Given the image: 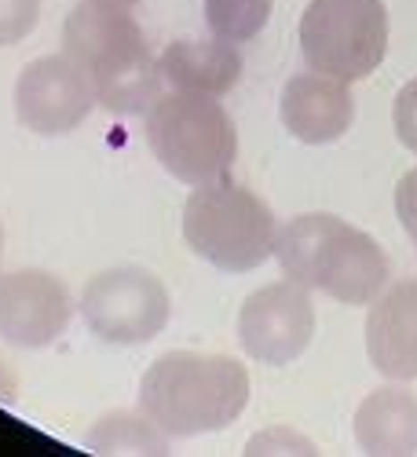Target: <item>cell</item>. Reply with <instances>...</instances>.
I'll use <instances>...</instances> for the list:
<instances>
[{
  "instance_id": "6da1fadb",
  "label": "cell",
  "mask_w": 417,
  "mask_h": 457,
  "mask_svg": "<svg viewBox=\"0 0 417 457\" xmlns=\"http://www.w3.org/2000/svg\"><path fill=\"white\" fill-rule=\"evenodd\" d=\"M63 52L78 62L110 113H143L162 96V62L125 4L81 0L63 22Z\"/></svg>"
},
{
  "instance_id": "7a4b0ae2",
  "label": "cell",
  "mask_w": 417,
  "mask_h": 457,
  "mask_svg": "<svg viewBox=\"0 0 417 457\" xmlns=\"http://www.w3.org/2000/svg\"><path fill=\"white\" fill-rule=\"evenodd\" d=\"M249 406V373L231 355L169 352L146 366L139 410L169 439L231 428Z\"/></svg>"
},
{
  "instance_id": "3957f363",
  "label": "cell",
  "mask_w": 417,
  "mask_h": 457,
  "mask_svg": "<svg viewBox=\"0 0 417 457\" xmlns=\"http://www.w3.org/2000/svg\"><path fill=\"white\" fill-rule=\"evenodd\" d=\"M275 256L286 278L308 289H322L348 308L373 303L388 286L385 249L366 231L329 212L289 220L275 238Z\"/></svg>"
},
{
  "instance_id": "277c9868",
  "label": "cell",
  "mask_w": 417,
  "mask_h": 457,
  "mask_svg": "<svg viewBox=\"0 0 417 457\" xmlns=\"http://www.w3.org/2000/svg\"><path fill=\"white\" fill-rule=\"evenodd\" d=\"M183 238L195 256L227 275H246L275 256L279 223L268 202L249 187L213 179L183 202Z\"/></svg>"
},
{
  "instance_id": "5b68a950",
  "label": "cell",
  "mask_w": 417,
  "mask_h": 457,
  "mask_svg": "<svg viewBox=\"0 0 417 457\" xmlns=\"http://www.w3.org/2000/svg\"><path fill=\"white\" fill-rule=\"evenodd\" d=\"M146 143L169 176L179 183H213L231 172L238 132L216 96L169 92L146 110Z\"/></svg>"
},
{
  "instance_id": "8992f818",
  "label": "cell",
  "mask_w": 417,
  "mask_h": 457,
  "mask_svg": "<svg viewBox=\"0 0 417 457\" xmlns=\"http://www.w3.org/2000/svg\"><path fill=\"white\" fill-rule=\"evenodd\" d=\"M388 52L385 0H312L300 15V55L337 81H363Z\"/></svg>"
},
{
  "instance_id": "52a82bcc",
  "label": "cell",
  "mask_w": 417,
  "mask_h": 457,
  "mask_svg": "<svg viewBox=\"0 0 417 457\" xmlns=\"http://www.w3.org/2000/svg\"><path fill=\"white\" fill-rule=\"evenodd\" d=\"M85 326L106 345H150L172 319V300L158 275L143 268H110L88 278L81 293Z\"/></svg>"
},
{
  "instance_id": "ba28073f",
  "label": "cell",
  "mask_w": 417,
  "mask_h": 457,
  "mask_svg": "<svg viewBox=\"0 0 417 457\" xmlns=\"http://www.w3.org/2000/svg\"><path fill=\"white\" fill-rule=\"evenodd\" d=\"M315 303L312 289L293 278L271 282L246 296L238 312V345L253 362L289 366L312 348Z\"/></svg>"
},
{
  "instance_id": "9c48e42d",
  "label": "cell",
  "mask_w": 417,
  "mask_h": 457,
  "mask_svg": "<svg viewBox=\"0 0 417 457\" xmlns=\"http://www.w3.org/2000/svg\"><path fill=\"white\" fill-rule=\"evenodd\" d=\"M96 103L88 73L66 52L33 59L15 81V118L37 136H70Z\"/></svg>"
},
{
  "instance_id": "30bf717a",
  "label": "cell",
  "mask_w": 417,
  "mask_h": 457,
  "mask_svg": "<svg viewBox=\"0 0 417 457\" xmlns=\"http://www.w3.org/2000/svg\"><path fill=\"white\" fill-rule=\"evenodd\" d=\"M73 319V296L59 275L22 268L0 275V337L15 348H48Z\"/></svg>"
},
{
  "instance_id": "8fae6325",
  "label": "cell",
  "mask_w": 417,
  "mask_h": 457,
  "mask_svg": "<svg viewBox=\"0 0 417 457\" xmlns=\"http://www.w3.org/2000/svg\"><path fill=\"white\" fill-rule=\"evenodd\" d=\"M282 125L300 143H333L355 121V99L348 81H337L329 73H293L282 88Z\"/></svg>"
},
{
  "instance_id": "7c38bea8",
  "label": "cell",
  "mask_w": 417,
  "mask_h": 457,
  "mask_svg": "<svg viewBox=\"0 0 417 457\" xmlns=\"http://www.w3.org/2000/svg\"><path fill=\"white\" fill-rule=\"evenodd\" d=\"M366 355L388 380H417V278H403L373 300Z\"/></svg>"
},
{
  "instance_id": "4fadbf2b",
  "label": "cell",
  "mask_w": 417,
  "mask_h": 457,
  "mask_svg": "<svg viewBox=\"0 0 417 457\" xmlns=\"http://www.w3.org/2000/svg\"><path fill=\"white\" fill-rule=\"evenodd\" d=\"M158 62H162V78L176 92H202L220 99L242 78L238 45L216 41V37L213 41H172Z\"/></svg>"
},
{
  "instance_id": "5bb4252c",
  "label": "cell",
  "mask_w": 417,
  "mask_h": 457,
  "mask_svg": "<svg viewBox=\"0 0 417 457\" xmlns=\"http://www.w3.org/2000/svg\"><path fill=\"white\" fill-rule=\"evenodd\" d=\"M355 443L366 453H417V395L388 385L355 410Z\"/></svg>"
},
{
  "instance_id": "9a60e30c",
  "label": "cell",
  "mask_w": 417,
  "mask_h": 457,
  "mask_svg": "<svg viewBox=\"0 0 417 457\" xmlns=\"http://www.w3.org/2000/svg\"><path fill=\"white\" fill-rule=\"evenodd\" d=\"M85 446L96 453H165L169 436L143 410H113L99 417V425L85 436Z\"/></svg>"
},
{
  "instance_id": "2e32d148",
  "label": "cell",
  "mask_w": 417,
  "mask_h": 457,
  "mask_svg": "<svg viewBox=\"0 0 417 457\" xmlns=\"http://www.w3.org/2000/svg\"><path fill=\"white\" fill-rule=\"evenodd\" d=\"M271 0H205V26L216 41L246 45L268 26Z\"/></svg>"
},
{
  "instance_id": "e0dca14e",
  "label": "cell",
  "mask_w": 417,
  "mask_h": 457,
  "mask_svg": "<svg viewBox=\"0 0 417 457\" xmlns=\"http://www.w3.org/2000/svg\"><path fill=\"white\" fill-rule=\"evenodd\" d=\"M37 19H41V0H0V48L26 41Z\"/></svg>"
},
{
  "instance_id": "ac0fdd59",
  "label": "cell",
  "mask_w": 417,
  "mask_h": 457,
  "mask_svg": "<svg viewBox=\"0 0 417 457\" xmlns=\"http://www.w3.org/2000/svg\"><path fill=\"white\" fill-rule=\"evenodd\" d=\"M392 125H396L399 143L410 154H417V78L399 88V96L392 103Z\"/></svg>"
},
{
  "instance_id": "d6986e66",
  "label": "cell",
  "mask_w": 417,
  "mask_h": 457,
  "mask_svg": "<svg viewBox=\"0 0 417 457\" xmlns=\"http://www.w3.org/2000/svg\"><path fill=\"white\" fill-rule=\"evenodd\" d=\"M396 216L406 227V235L417 249V169H410L396 187Z\"/></svg>"
},
{
  "instance_id": "ffe728a7",
  "label": "cell",
  "mask_w": 417,
  "mask_h": 457,
  "mask_svg": "<svg viewBox=\"0 0 417 457\" xmlns=\"http://www.w3.org/2000/svg\"><path fill=\"white\" fill-rule=\"evenodd\" d=\"M12 388H15V380H12V373L0 366V403H8L12 399Z\"/></svg>"
},
{
  "instance_id": "44dd1931",
  "label": "cell",
  "mask_w": 417,
  "mask_h": 457,
  "mask_svg": "<svg viewBox=\"0 0 417 457\" xmlns=\"http://www.w3.org/2000/svg\"><path fill=\"white\" fill-rule=\"evenodd\" d=\"M106 4H125V8H132L136 0H106Z\"/></svg>"
},
{
  "instance_id": "7402d4cb",
  "label": "cell",
  "mask_w": 417,
  "mask_h": 457,
  "mask_svg": "<svg viewBox=\"0 0 417 457\" xmlns=\"http://www.w3.org/2000/svg\"><path fill=\"white\" fill-rule=\"evenodd\" d=\"M0 256H4V227H0Z\"/></svg>"
}]
</instances>
